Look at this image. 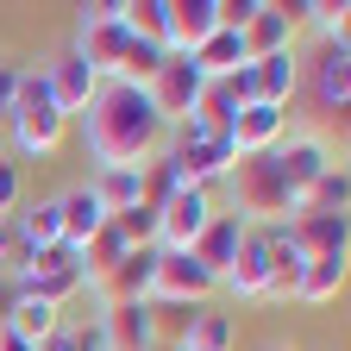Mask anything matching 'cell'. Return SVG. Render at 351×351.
<instances>
[{
    "label": "cell",
    "instance_id": "cell-29",
    "mask_svg": "<svg viewBox=\"0 0 351 351\" xmlns=\"http://www.w3.org/2000/svg\"><path fill=\"white\" fill-rule=\"evenodd\" d=\"M13 95H19V63L0 57V132H7V119H13Z\"/></svg>",
    "mask_w": 351,
    "mask_h": 351
},
{
    "label": "cell",
    "instance_id": "cell-17",
    "mask_svg": "<svg viewBox=\"0 0 351 351\" xmlns=\"http://www.w3.org/2000/svg\"><path fill=\"white\" fill-rule=\"evenodd\" d=\"M239 245H245V219L232 213V207H219L213 219H207V232L189 245L195 257H201V270H213V276H226L232 270V257H239Z\"/></svg>",
    "mask_w": 351,
    "mask_h": 351
},
{
    "label": "cell",
    "instance_id": "cell-20",
    "mask_svg": "<svg viewBox=\"0 0 351 351\" xmlns=\"http://www.w3.org/2000/svg\"><path fill=\"white\" fill-rule=\"evenodd\" d=\"M351 276V251H332V257H301V276H295V301H339Z\"/></svg>",
    "mask_w": 351,
    "mask_h": 351
},
{
    "label": "cell",
    "instance_id": "cell-1",
    "mask_svg": "<svg viewBox=\"0 0 351 351\" xmlns=\"http://www.w3.org/2000/svg\"><path fill=\"white\" fill-rule=\"evenodd\" d=\"M82 138H88L95 169H107V163L145 169V163L169 145V125L157 119V107H151L145 88H132V82H101V95L82 107Z\"/></svg>",
    "mask_w": 351,
    "mask_h": 351
},
{
    "label": "cell",
    "instance_id": "cell-7",
    "mask_svg": "<svg viewBox=\"0 0 351 351\" xmlns=\"http://www.w3.org/2000/svg\"><path fill=\"white\" fill-rule=\"evenodd\" d=\"M201 88H207L201 69H195L189 57H176V51H169V57L157 63V75L145 82V95H151V107H157L163 125H182V119L195 113V101H201Z\"/></svg>",
    "mask_w": 351,
    "mask_h": 351
},
{
    "label": "cell",
    "instance_id": "cell-14",
    "mask_svg": "<svg viewBox=\"0 0 351 351\" xmlns=\"http://www.w3.org/2000/svg\"><path fill=\"white\" fill-rule=\"evenodd\" d=\"M44 82H51V101H57V113H63V119H82V107L101 95V75L88 69L75 51H57L51 63H44Z\"/></svg>",
    "mask_w": 351,
    "mask_h": 351
},
{
    "label": "cell",
    "instance_id": "cell-4",
    "mask_svg": "<svg viewBox=\"0 0 351 351\" xmlns=\"http://www.w3.org/2000/svg\"><path fill=\"white\" fill-rule=\"evenodd\" d=\"M125 44H132V32H125V0H107V7H82V19H75V44H69V51H75L88 69H95L101 82H113V75H119Z\"/></svg>",
    "mask_w": 351,
    "mask_h": 351
},
{
    "label": "cell",
    "instance_id": "cell-33",
    "mask_svg": "<svg viewBox=\"0 0 351 351\" xmlns=\"http://www.w3.org/2000/svg\"><path fill=\"white\" fill-rule=\"evenodd\" d=\"M263 351H295V345H282V339H276V345H263Z\"/></svg>",
    "mask_w": 351,
    "mask_h": 351
},
{
    "label": "cell",
    "instance_id": "cell-26",
    "mask_svg": "<svg viewBox=\"0 0 351 351\" xmlns=\"http://www.w3.org/2000/svg\"><path fill=\"white\" fill-rule=\"evenodd\" d=\"M345 0H307V7H295V19L301 25H314L320 32V44H345Z\"/></svg>",
    "mask_w": 351,
    "mask_h": 351
},
{
    "label": "cell",
    "instance_id": "cell-10",
    "mask_svg": "<svg viewBox=\"0 0 351 351\" xmlns=\"http://www.w3.org/2000/svg\"><path fill=\"white\" fill-rule=\"evenodd\" d=\"M301 82L320 113H345L351 107V51L345 44H320L314 63H301Z\"/></svg>",
    "mask_w": 351,
    "mask_h": 351
},
{
    "label": "cell",
    "instance_id": "cell-5",
    "mask_svg": "<svg viewBox=\"0 0 351 351\" xmlns=\"http://www.w3.org/2000/svg\"><path fill=\"white\" fill-rule=\"evenodd\" d=\"M270 163H276V176L289 182V195H295V207H301V195L314 189L339 157H332V145H326V132H301V125H289V138L270 151Z\"/></svg>",
    "mask_w": 351,
    "mask_h": 351
},
{
    "label": "cell",
    "instance_id": "cell-8",
    "mask_svg": "<svg viewBox=\"0 0 351 351\" xmlns=\"http://www.w3.org/2000/svg\"><path fill=\"white\" fill-rule=\"evenodd\" d=\"M219 295V276L201 270L195 251H157V282H151V301H182V307H201Z\"/></svg>",
    "mask_w": 351,
    "mask_h": 351
},
{
    "label": "cell",
    "instance_id": "cell-12",
    "mask_svg": "<svg viewBox=\"0 0 351 351\" xmlns=\"http://www.w3.org/2000/svg\"><path fill=\"white\" fill-rule=\"evenodd\" d=\"M282 232L301 257H332V251H351V213H289Z\"/></svg>",
    "mask_w": 351,
    "mask_h": 351
},
{
    "label": "cell",
    "instance_id": "cell-31",
    "mask_svg": "<svg viewBox=\"0 0 351 351\" xmlns=\"http://www.w3.org/2000/svg\"><path fill=\"white\" fill-rule=\"evenodd\" d=\"M0 351H38L32 339H19V332H7V326H0Z\"/></svg>",
    "mask_w": 351,
    "mask_h": 351
},
{
    "label": "cell",
    "instance_id": "cell-16",
    "mask_svg": "<svg viewBox=\"0 0 351 351\" xmlns=\"http://www.w3.org/2000/svg\"><path fill=\"white\" fill-rule=\"evenodd\" d=\"M213 32H219V0H169V51L176 57H195Z\"/></svg>",
    "mask_w": 351,
    "mask_h": 351
},
{
    "label": "cell",
    "instance_id": "cell-30",
    "mask_svg": "<svg viewBox=\"0 0 351 351\" xmlns=\"http://www.w3.org/2000/svg\"><path fill=\"white\" fill-rule=\"evenodd\" d=\"M13 251H19V239H13V219H0V276L13 270Z\"/></svg>",
    "mask_w": 351,
    "mask_h": 351
},
{
    "label": "cell",
    "instance_id": "cell-9",
    "mask_svg": "<svg viewBox=\"0 0 351 351\" xmlns=\"http://www.w3.org/2000/svg\"><path fill=\"white\" fill-rule=\"evenodd\" d=\"M270 276H276V263H270V226H245V245L232 257V270L219 276V289L239 295V301H263V295H270Z\"/></svg>",
    "mask_w": 351,
    "mask_h": 351
},
{
    "label": "cell",
    "instance_id": "cell-22",
    "mask_svg": "<svg viewBox=\"0 0 351 351\" xmlns=\"http://www.w3.org/2000/svg\"><path fill=\"white\" fill-rule=\"evenodd\" d=\"M0 326L19 332V339H32V345H44L51 332H63V307L38 301V295H13V307H7V320H0Z\"/></svg>",
    "mask_w": 351,
    "mask_h": 351
},
{
    "label": "cell",
    "instance_id": "cell-21",
    "mask_svg": "<svg viewBox=\"0 0 351 351\" xmlns=\"http://www.w3.org/2000/svg\"><path fill=\"white\" fill-rule=\"evenodd\" d=\"M88 189H95V201L107 213H125V207H138L145 201V169H132V163H107L88 176Z\"/></svg>",
    "mask_w": 351,
    "mask_h": 351
},
{
    "label": "cell",
    "instance_id": "cell-25",
    "mask_svg": "<svg viewBox=\"0 0 351 351\" xmlns=\"http://www.w3.org/2000/svg\"><path fill=\"white\" fill-rule=\"evenodd\" d=\"M301 207H307V213H345V207H351V176H345V163H332L320 182L301 195ZM301 207H295V213H301Z\"/></svg>",
    "mask_w": 351,
    "mask_h": 351
},
{
    "label": "cell",
    "instance_id": "cell-24",
    "mask_svg": "<svg viewBox=\"0 0 351 351\" xmlns=\"http://www.w3.org/2000/svg\"><path fill=\"white\" fill-rule=\"evenodd\" d=\"M176 351H232V314H219L213 301H201L195 307V320H189V332H182V345Z\"/></svg>",
    "mask_w": 351,
    "mask_h": 351
},
{
    "label": "cell",
    "instance_id": "cell-23",
    "mask_svg": "<svg viewBox=\"0 0 351 351\" xmlns=\"http://www.w3.org/2000/svg\"><path fill=\"white\" fill-rule=\"evenodd\" d=\"M189 63L201 69V82H219V75H232V69H239V63H251V57H245V38L219 25V32H213V38L201 44V51H195Z\"/></svg>",
    "mask_w": 351,
    "mask_h": 351
},
{
    "label": "cell",
    "instance_id": "cell-15",
    "mask_svg": "<svg viewBox=\"0 0 351 351\" xmlns=\"http://www.w3.org/2000/svg\"><path fill=\"white\" fill-rule=\"evenodd\" d=\"M101 326H107L113 351H163L151 301H107V307H101Z\"/></svg>",
    "mask_w": 351,
    "mask_h": 351
},
{
    "label": "cell",
    "instance_id": "cell-18",
    "mask_svg": "<svg viewBox=\"0 0 351 351\" xmlns=\"http://www.w3.org/2000/svg\"><path fill=\"white\" fill-rule=\"evenodd\" d=\"M57 207H63V245H69V251H82V245H88V239H95L107 219H113V213L95 201V189H88V182L63 189V195H57Z\"/></svg>",
    "mask_w": 351,
    "mask_h": 351
},
{
    "label": "cell",
    "instance_id": "cell-2",
    "mask_svg": "<svg viewBox=\"0 0 351 351\" xmlns=\"http://www.w3.org/2000/svg\"><path fill=\"white\" fill-rule=\"evenodd\" d=\"M7 132H13L19 157H51V151L63 145L69 119H63V113H57V101H51L44 63H38V69H19V95H13V119H7Z\"/></svg>",
    "mask_w": 351,
    "mask_h": 351
},
{
    "label": "cell",
    "instance_id": "cell-6",
    "mask_svg": "<svg viewBox=\"0 0 351 351\" xmlns=\"http://www.w3.org/2000/svg\"><path fill=\"white\" fill-rule=\"evenodd\" d=\"M219 213V201H213V189H176L163 207H157V251H189L201 232H207V219Z\"/></svg>",
    "mask_w": 351,
    "mask_h": 351
},
{
    "label": "cell",
    "instance_id": "cell-27",
    "mask_svg": "<svg viewBox=\"0 0 351 351\" xmlns=\"http://www.w3.org/2000/svg\"><path fill=\"white\" fill-rule=\"evenodd\" d=\"M113 232L132 245V251H138V245H157V207H125V213H113Z\"/></svg>",
    "mask_w": 351,
    "mask_h": 351
},
{
    "label": "cell",
    "instance_id": "cell-3",
    "mask_svg": "<svg viewBox=\"0 0 351 351\" xmlns=\"http://www.w3.org/2000/svg\"><path fill=\"white\" fill-rule=\"evenodd\" d=\"M226 189H232V213L245 219V226H276V219L295 213V195L276 176L270 151H263V157H239L232 176H226Z\"/></svg>",
    "mask_w": 351,
    "mask_h": 351
},
{
    "label": "cell",
    "instance_id": "cell-19",
    "mask_svg": "<svg viewBox=\"0 0 351 351\" xmlns=\"http://www.w3.org/2000/svg\"><path fill=\"white\" fill-rule=\"evenodd\" d=\"M251 88H257V101L263 107H289L301 95V57L282 51V57H257L251 63Z\"/></svg>",
    "mask_w": 351,
    "mask_h": 351
},
{
    "label": "cell",
    "instance_id": "cell-13",
    "mask_svg": "<svg viewBox=\"0 0 351 351\" xmlns=\"http://www.w3.org/2000/svg\"><path fill=\"white\" fill-rule=\"evenodd\" d=\"M226 138H232V157H263V151H276V145L289 138V107H263V101L239 107Z\"/></svg>",
    "mask_w": 351,
    "mask_h": 351
},
{
    "label": "cell",
    "instance_id": "cell-11",
    "mask_svg": "<svg viewBox=\"0 0 351 351\" xmlns=\"http://www.w3.org/2000/svg\"><path fill=\"white\" fill-rule=\"evenodd\" d=\"M295 32H301V19H295L289 7H276V0H251V19L239 25L251 63H257V57H282V51H295Z\"/></svg>",
    "mask_w": 351,
    "mask_h": 351
},
{
    "label": "cell",
    "instance_id": "cell-32",
    "mask_svg": "<svg viewBox=\"0 0 351 351\" xmlns=\"http://www.w3.org/2000/svg\"><path fill=\"white\" fill-rule=\"evenodd\" d=\"M38 351H75V339H69V326H63V332H51V339H44V345H38Z\"/></svg>",
    "mask_w": 351,
    "mask_h": 351
},
{
    "label": "cell",
    "instance_id": "cell-28",
    "mask_svg": "<svg viewBox=\"0 0 351 351\" xmlns=\"http://www.w3.org/2000/svg\"><path fill=\"white\" fill-rule=\"evenodd\" d=\"M19 195H25V176L13 157H0V219H13L19 213Z\"/></svg>",
    "mask_w": 351,
    "mask_h": 351
}]
</instances>
